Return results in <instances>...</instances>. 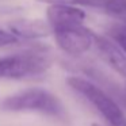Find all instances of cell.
I'll use <instances>...</instances> for the list:
<instances>
[{"label":"cell","instance_id":"52a82bcc","mask_svg":"<svg viewBox=\"0 0 126 126\" xmlns=\"http://www.w3.org/2000/svg\"><path fill=\"white\" fill-rule=\"evenodd\" d=\"M8 30L19 41H37L47 38L53 34V29L46 19H16L8 25Z\"/></svg>","mask_w":126,"mask_h":126},{"label":"cell","instance_id":"3957f363","mask_svg":"<svg viewBox=\"0 0 126 126\" xmlns=\"http://www.w3.org/2000/svg\"><path fill=\"white\" fill-rule=\"evenodd\" d=\"M71 90L81 95L96 111L99 112L109 126H126V114L121 104L107 91L94 81L81 76L71 75L65 79Z\"/></svg>","mask_w":126,"mask_h":126},{"label":"cell","instance_id":"30bf717a","mask_svg":"<svg viewBox=\"0 0 126 126\" xmlns=\"http://www.w3.org/2000/svg\"><path fill=\"white\" fill-rule=\"evenodd\" d=\"M110 35L121 47L123 49V52L126 53V23H122V25H117L109 31Z\"/></svg>","mask_w":126,"mask_h":126},{"label":"cell","instance_id":"8fae6325","mask_svg":"<svg viewBox=\"0 0 126 126\" xmlns=\"http://www.w3.org/2000/svg\"><path fill=\"white\" fill-rule=\"evenodd\" d=\"M18 42H19V39L10 30L0 29V49L1 47H6V46H10V45H15Z\"/></svg>","mask_w":126,"mask_h":126},{"label":"cell","instance_id":"ba28073f","mask_svg":"<svg viewBox=\"0 0 126 126\" xmlns=\"http://www.w3.org/2000/svg\"><path fill=\"white\" fill-rule=\"evenodd\" d=\"M102 10L112 16L126 18V0H106Z\"/></svg>","mask_w":126,"mask_h":126},{"label":"cell","instance_id":"5b68a950","mask_svg":"<svg viewBox=\"0 0 126 126\" xmlns=\"http://www.w3.org/2000/svg\"><path fill=\"white\" fill-rule=\"evenodd\" d=\"M94 47L112 72L126 80V53L107 34H95Z\"/></svg>","mask_w":126,"mask_h":126},{"label":"cell","instance_id":"8992f818","mask_svg":"<svg viewBox=\"0 0 126 126\" xmlns=\"http://www.w3.org/2000/svg\"><path fill=\"white\" fill-rule=\"evenodd\" d=\"M85 18H87V12L79 6L49 4L46 8V20L53 30L76 25H84Z\"/></svg>","mask_w":126,"mask_h":126},{"label":"cell","instance_id":"9c48e42d","mask_svg":"<svg viewBox=\"0 0 126 126\" xmlns=\"http://www.w3.org/2000/svg\"><path fill=\"white\" fill-rule=\"evenodd\" d=\"M38 3H45V4H71V6H84V7H96L102 8L103 1L102 0H37Z\"/></svg>","mask_w":126,"mask_h":126},{"label":"cell","instance_id":"6da1fadb","mask_svg":"<svg viewBox=\"0 0 126 126\" xmlns=\"http://www.w3.org/2000/svg\"><path fill=\"white\" fill-rule=\"evenodd\" d=\"M53 65L52 52L45 45H35L19 53L0 57V79L25 80L45 75Z\"/></svg>","mask_w":126,"mask_h":126},{"label":"cell","instance_id":"277c9868","mask_svg":"<svg viewBox=\"0 0 126 126\" xmlns=\"http://www.w3.org/2000/svg\"><path fill=\"white\" fill-rule=\"evenodd\" d=\"M52 35L58 49L71 57H81L94 47L95 33L84 25L54 29Z\"/></svg>","mask_w":126,"mask_h":126},{"label":"cell","instance_id":"7a4b0ae2","mask_svg":"<svg viewBox=\"0 0 126 126\" xmlns=\"http://www.w3.org/2000/svg\"><path fill=\"white\" fill-rule=\"evenodd\" d=\"M0 110L7 112H37L57 119L66 118V110L61 99L39 87L26 88L6 96L0 102Z\"/></svg>","mask_w":126,"mask_h":126},{"label":"cell","instance_id":"4fadbf2b","mask_svg":"<svg viewBox=\"0 0 126 126\" xmlns=\"http://www.w3.org/2000/svg\"><path fill=\"white\" fill-rule=\"evenodd\" d=\"M102 1H103V4H104V1H106V0H102Z\"/></svg>","mask_w":126,"mask_h":126},{"label":"cell","instance_id":"7c38bea8","mask_svg":"<svg viewBox=\"0 0 126 126\" xmlns=\"http://www.w3.org/2000/svg\"><path fill=\"white\" fill-rule=\"evenodd\" d=\"M91 126H103V125H100V123H98V122H92Z\"/></svg>","mask_w":126,"mask_h":126}]
</instances>
